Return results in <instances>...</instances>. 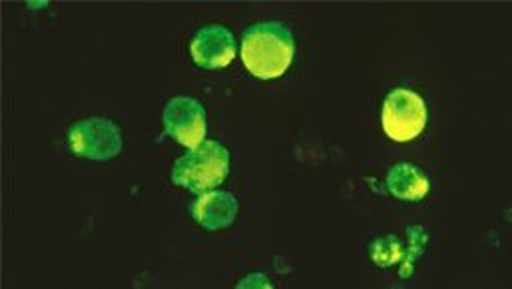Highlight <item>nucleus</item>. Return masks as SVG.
<instances>
[{"instance_id":"1","label":"nucleus","mask_w":512,"mask_h":289,"mask_svg":"<svg viewBox=\"0 0 512 289\" xmlns=\"http://www.w3.org/2000/svg\"><path fill=\"white\" fill-rule=\"evenodd\" d=\"M293 56V34L281 22H259L244 34L242 60L257 78L271 80L285 74Z\"/></svg>"},{"instance_id":"2","label":"nucleus","mask_w":512,"mask_h":289,"mask_svg":"<svg viewBox=\"0 0 512 289\" xmlns=\"http://www.w3.org/2000/svg\"><path fill=\"white\" fill-rule=\"evenodd\" d=\"M230 174V150L216 142L208 140L192 148L182 156L172 172V182L184 186L190 192H204L220 186Z\"/></svg>"},{"instance_id":"3","label":"nucleus","mask_w":512,"mask_h":289,"mask_svg":"<svg viewBox=\"0 0 512 289\" xmlns=\"http://www.w3.org/2000/svg\"><path fill=\"white\" fill-rule=\"evenodd\" d=\"M383 130L395 142H409L417 138L427 124V108L423 98L407 88L393 90L381 114Z\"/></svg>"},{"instance_id":"4","label":"nucleus","mask_w":512,"mask_h":289,"mask_svg":"<svg viewBox=\"0 0 512 289\" xmlns=\"http://www.w3.org/2000/svg\"><path fill=\"white\" fill-rule=\"evenodd\" d=\"M68 142L78 156L96 162L116 158L124 144L120 128L108 118H88L76 122L70 128Z\"/></svg>"},{"instance_id":"5","label":"nucleus","mask_w":512,"mask_h":289,"mask_svg":"<svg viewBox=\"0 0 512 289\" xmlns=\"http://www.w3.org/2000/svg\"><path fill=\"white\" fill-rule=\"evenodd\" d=\"M164 128L180 144L196 148L206 136V110L194 98H172L164 108Z\"/></svg>"},{"instance_id":"6","label":"nucleus","mask_w":512,"mask_h":289,"mask_svg":"<svg viewBox=\"0 0 512 289\" xmlns=\"http://www.w3.org/2000/svg\"><path fill=\"white\" fill-rule=\"evenodd\" d=\"M236 38L230 28L222 24H210L198 30L190 44L194 62L206 70L226 68L236 56Z\"/></svg>"},{"instance_id":"7","label":"nucleus","mask_w":512,"mask_h":289,"mask_svg":"<svg viewBox=\"0 0 512 289\" xmlns=\"http://www.w3.org/2000/svg\"><path fill=\"white\" fill-rule=\"evenodd\" d=\"M194 220L206 230H224L230 228L238 216V200L226 192H212L200 196L192 206Z\"/></svg>"},{"instance_id":"8","label":"nucleus","mask_w":512,"mask_h":289,"mask_svg":"<svg viewBox=\"0 0 512 289\" xmlns=\"http://www.w3.org/2000/svg\"><path fill=\"white\" fill-rule=\"evenodd\" d=\"M389 192L399 200L417 202L423 200L429 192V180L417 166L411 164H399L393 166L387 176Z\"/></svg>"}]
</instances>
